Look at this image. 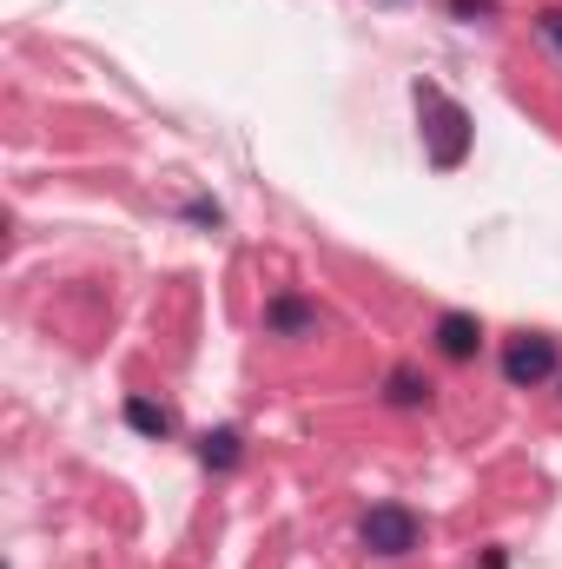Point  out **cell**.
Wrapping results in <instances>:
<instances>
[{
    "label": "cell",
    "mask_w": 562,
    "mask_h": 569,
    "mask_svg": "<svg viewBox=\"0 0 562 569\" xmlns=\"http://www.w3.org/2000/svg\"><path fill=\"white\" fill-rule=\"evenodd\" d=\"M556 371H562V345L550 331H516L503 345V385L510 391H543Z\"/></svg>",
    "instance_id": "cell-3"
},
{
    "label": "cell",
    "mask_w": 562,
    "mask_h": 569,
    "mask_svg": "<svg viewBox=\"0 0 562 569\" xmlns=\"http://www.w3.org/2000/svg\"><path fill=\"white\" fill-rule=\"evenodd\" d=\"M185 219H192V226H212V232L225 226V212H219L212 199H192V206H185Z\"/></svg>",
    "instance_id": "cell-11"
},
{
    "label": "cell",
    "mask_w": 562,
    "mask_h": 569,
    "mask_svg": "<svg viewBox=\"0 0 562 569\" xmlns=\"http://www.w3.org/2000/svg\"><path fill=\"white\" fill-rule=\"evenodd\" d=\"M199 463H205L212 477H232V470L245 463V430H239V425L205 430V437H199Z\"/></svg>",
    "instance_id": "cell-6"
},
{
    "label": "cell",
    "mask_w": 562,
    "mask_h": 569,
    "mask_svg": "<svg viewBox=\"0 0 562 569\" xmlns=\"http://www.w3.org/2000/svg\"><path fill=\"white\" fill-rule=\"evenodd\" d=\"M384 405L391 411H430V378H423L418 365H398L384 378Z\"/></svg>",
    "instance_id": "cell-7"
},
{
    "label": "cell",
    "mask_w": 562,
    "mask_h": 569,
    "mask_svg": "<svg viewBox=\"0 0 562 569\" xmlns=\"http://www.w3.org/2000/svg\"><path fill=\"white\" fill-rule=\"evenodd\" d=\"M450 13L476 27V20H496V0H450Z\"/></svg>",
    "instance_id": "cell-10"
},
{
    "label": "cell",
    "mask_w": 562,
    "mask_h": 569,
    "mask_svg": "<svg viewBox=\"0 0 562 569\" xmlns=\"http://www.w3.org/2000/svg\"><path fill=\"white\" fill-rule=\"evenodd\" d=\"M536 40L562 60V7H543V13H536Z\"/></svg>",
    "instance_id": "cell-9"
},
{
    "label": "cell",
    "mask_w": 562,
    "mask_h": 569,
    "mask_svg": "<svg viewBox=\"0 0 562 569\" xmlns=\"http://www.w3.org/2000/svg\"><path fill=\"white\" fill-rule=\"evenodd\" d=\"M418 113H423V159H430L436 172H456V166L470 159V140H476L470 113H463L443 87H430V80H418Z\"/></svg>",
    "instance_id": "cell-1"
},
{
    "label": "cell",
    "mask_w": 562,
    "mask_h": 569,
    "mask_svg": "<svg viewBox=\"0 0 562 569\" xmlns=\"http://www.w3.org/2000/svg\"><path fill=\"white\" fill-rule=\"evenodd\" d=\"M127 425L140 430V437H152V443H165V437H172V411H165V405H152V398H140V391H133V398H127Z\"/></svg>",
    "instance_id": "cell-8"
},
{
    "label": "cell",
    "mask_w": 562,
    "mask_h": 569,
    "mask_svg": "<svg viewBox=\"0 0 562 569\" xmlns=\"http://www.w3.org/2000/svg\"><path fill=\"white\" fill-rule=\"evenodd\" d=\"M358 543H364V557L404 563L411 550H423V517L411 503H371V510L358 517Z\"/></svg>",
    "instance_id": "cell-2"
},
{
    "label": "cell",
    "mask_w": 562,
    "mask_h": 569,
    "mask_svg": "<svg viewBox=\"0 0 562 569\" xmlns=\"http://www.w3.org/2000/svg\"><path fill=\"white\" fill-rule=\"evenodd\" d=\"M430 345H436V358H450V365H470V358L483 351V318H476V311H436V325H430Z\"/></svg>",
    "instance_id": "cell-5"
},
{
    "label": "cell",
    "mask_w": 562,
    "mask_h": 569,
    "mask_svg": "<svg viewBox=\"0 0 562 569\" xmlns=\"http://www.w3.org/2000/svg\"><path fill=\"white\" fill-rule=\"evenodd\" d=\"M318 331H324V311H318V298H304V291H279V298L265 305V338L304 345V338H318Z\"/></svg>",
    "instance_id": "cell-4"
}]
</instances>
